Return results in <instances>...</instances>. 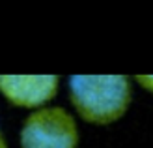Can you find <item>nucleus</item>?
<instances>
[{
    "label": "nucleus",
    "instance_id": "39448f33",
    "mask_svg": "<svg viewBox=\"0 0 153 148\" xmlns=\"http://www.w3.org/2000/svg\"><path fill=\"white\" fill-rule=\"evenodd\" d=\"M0 148H7V143H6V137H4L2 128H0Z\"/></svg>",
    "mask_w": 153,
    "mask_h": 148
},
{
    "label": "nucleus",
    "instance_id": "20e7f679",
    "mask_svg": "<svg viewBox=\"0 0 153 148\" xmlns=\"http://www.w3.org/2000/svg\"><path fill=\"white\" fill-rule=\"evenodd\" d=\"M136 81H138L140 86H144L148 92L153 94V73H138L136 75Z\"/></svg>",
    "mask_w": 153,
    "mask_h": 148
},
{
    "label": "nucleus",
    "instance_id": "f03ea898",
    "mask_svg": "<svg viewBox=\"0 0 153 148\" xmlns=\"http://www.w3.org/2000/svg\"><path fill=\"white\" fill-rule=\"evenodd\" d=\"M79 128L64 107H39L22 124V148H76Z\"/></svg>",
    "mask_w": 153,
    "mask_h": 148
},
{
    "label": "nucleus",
    "instance_id": "f257e3e1",
    "mask_svg": "<svg viewBox=\"0 0 153 148\" xmlns=\"http://www.w3.org/2000/svg\"><path fill=\"white\" fill-rule=\"evenodd\" d=\"M69 99L84 120L112 124L131 105V81L121 73H75L69 77Z\"/></svg>",
    "mask_w": 153,
    "mask_h": 148
},
{
    "label": "nucleus",
    "instance_id": "7ed1b4c3",
    "mask_svg": "<svg viewBox=\"0 0 153 148\" xmlns=\"http://www.w3.org/2000/svg\"><path fill=\"white\" fill-rule=\"evenodd\" d=\"M54 73H0V94L17 107L39 109L58 92Z\"/></svg>",
    "mask_w": 153,
    "mask_h": 148
}]
</instances>
